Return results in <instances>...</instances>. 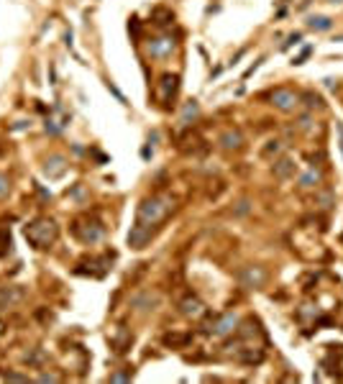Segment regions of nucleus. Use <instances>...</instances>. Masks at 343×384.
<instances>
[{"label": "nucleus", "instance_id": "1", "mask_svg": "<svg viewBox=\"0 0 343 384\" xmlns=\"http://www.w3.org/2000/svg\"><path fill=\"white\" fill-rule=\"evenodd\" d=\"M172 208H174V200L167 197V195L148 197V200H144L141 205H139V213H136V223H141V225H156V223H162V220L169 216Z\"/></svg>", "mask_w": 343, "mask_h": 384}, {"label": "nucleus", "instance_id": "2", "mask_svg": "<svg viewBox=\"0 0 343 384\" xmlns=\"http://www.w3.org/2000/svg\"><path fill=\"white\" fill-rule=\"evenodd\" d=\"M56 236H59V228H56V223L51 218H36L33 223L26 225V239L33 248H49L54 241H56Z\"/></svg>", "mask_w": 343, "mask_h": 384}, {"label": "nucleus", "instance_id": "3", "mask_svg": "<svg viewBox=\"0 0 343 384\" xmlns=\"http://www.w3.org/2000/svg\"><path fill=\"white\" fill-rule=\"evenodd\" d=\"M238 282H241V287H246V289H259V287H264V282H267V272L261 266H244L241 272H238Z\"/></svg>", "mask_w": 343, "mask_h": 384}, {"label": "nucleus", "instance_id": "4", "mask_svg": "<svg viewBox=\"0 0 343 384\" xmlns=\"http://www.w3.org/2000/svg\"><path fill=\"white\" fill-rule=\"evenodd\" d=\"M269 97H271V105L279 108V110H294V105L300 103V95L287 90V87H277Z\"/></svg>", "mask_w": 343, "mask_h": 384}, {"label": "nucleus", "instance_id": "5", "mask_svg": "<svg viewBox=\"0 0 343 384\" xmlns=\"http://www.w3.org/2000/svg\"><path fill=\"white\" fill-rule=\"evenodd\" d=\"M72 231H74L77 239H82L85 243H98V241L102 239V225H100V223H87L85 228H82L79 223H74Z\"/></svg>", "mask_w": 343, "mask_h": 384}, {"label": "nucleus", "instance_id": "6", "mask_svg": "<svg viewBox=\"0 0 343 384\" xmlns=\"http://www.w3.org/2000/svg\"><path fill=\"white\" fill-rule=\"evenodd\" d=\"M151 225H141V223H136L131 233H128V246L131 248H144L148 243V239H151Z\"/></svg>", "mask_w": 343, "mask_h": 384}, {"label": "nucleus", "instance_id": "7", "mask_svg": "<svg viewBox=\"0 0 343 384\" xmlns=\"http://www.w3.org/2000/svg\"><path fill=\"white\" fill-rule=\"evenodd\" d=\"M24 300V289L21 287H0V310L16 308Z\"/></svg>", "mask_w": 343, "mask_h": 384}, {"label": "nucleus", "instance_id": "8", "mask_svg": "<svg viewBox=\"0 0 343 384\" xmlns=\"http://www.w3.org/2000/svg\"><path fill=\"white\" fill-rule=\"evenodd\" d=\"M64 172H67V162H64V156H49V159L44 162V174H47L49 179L62 177Z\"/></svg>", "mask_w": 343, "mask_h": 384}, {"label": "nucleus", "instance_id": "9", "mask_svg": "<svg viewBox=\"0 0 343 384\" xmlns=\"http://www.w3.org/2000/svg\"><path fill=\"white\" fill-rule=\"evenodd\" d=\"M218 144L223 146L225 151H236V149H241V146H244V136H241V131L231 128V131H225L223 136L218 139Z\"/></svg>", "mask_w": 343, "mask_h": 384}, {"label": "nucleus", "instance_id": "10", "mask_svg": "<svg viewBox=\"0 0 343 384\" xmlns=\"http://www.w3.org/2000/svg\"><path fill=\"white\" fill-rule=\"evenodd\" d=\"M179 310H182V315H187V318H200L205 312V305L197 297H185L179 302Z\"/></svg>", "mask_w": 343, "mask_h": 384}, {"label": "nucleus", "instance_id": "11", "mask_svg": "<svg viewBox=\"0 0 343 384\" xmlns=\"http://www.w3.org/2000/svg\"><path fill=\"white\" fill-rule=\"evenodd\" d=\"M236 325H238V318H236L233 312H228V315H223V318L213 325V333L215 336H228V333L236 331Z\"/></svg>", "mask_w": 343, "mask_h": 384}, {"label": "nucleus", "instance_id": "12", "mask_svg": "<svg viewBox=\"0 0 343 384\" xmlns=\"http://www.w3.org/2000/svg\"><path fill=\"white\" fill-rule=\"evenodd\" d=\"M172 49H174V41L172 39H156V41H151V47H148L151 56H167V54H172Z\"/></svg>", "mask_w": 343, "mask_h": 384}, {"label": "nucleus", "instance_id": "13", "mask_svg": "<svg viewBox=\"0 0 343 384\" xmlns=\"http://www.w3.org/2000/svg\"><path fill=\"white\" fill-rule=\"evenodd\" d=\"M292 172H294V162H292V159H287V156H282V159L274 162V177L287 179Z\"/></svg>", "mask_w": 343, "mask_h": 384}, {"label": "nucleus", "instance_id": "14", "mask_svg": "<svg viewBox=\"0 0 343 384\" xmlns=\"http://www.w3.org/2000/svg\"><path fill=\"white\" fill-rule=\"evenodd\" d=\"M159 300L151 295V292H144V295H136L133 297V308H139V310H154V305Z\"/></svg>", "mask_w": 343, "mask_h": 384}, {"label": "nucleus", "instance_id": "15", "mask_svg": "<svg viewBox=\"0 0 343 384\" xmlns=\"http://www.w3.org/2000/svg\"><path fill=\"white\" fill-rule=\"evenodd\" d=\"M307 26L315 28V31H328L330 26H333V21H330L328 16H313L310 21H307Z\"/></svg>", "mask_w": 343, "mask_h": 384}, {"label": "nucleus", "instance_id": "16", "mask_svg": "<svg viewBox=\"0 0 343 384\" xmlns=\"http://www.w3.org/2000/svg\"><path fill=\"white\" fill-rule=\"evenodd\" d=\"M162 82H164V85H162V95H164V100H169L172 95L177 93V77H169V74H167Z\"/></svg>", "mask_w": 343, "mask_h": 384}, {"label": "nucleus", "instance_id": "17", "mask_svg": "<svg viewBox=\"0 0 343 384\" xmlns=\"http://www.w3.org/2000/svg\"><path fill=\"white\" fill-rule=\"evenodd\" d=\"M315 202H318V208H323V210H330V205H333V192H330V190H323V192H318Z\"/></svg>", "mask_w": 343, "mask_h": 384}, {"label": "nucleus", "instance_id": "18", "mask_svg": "<svg viewBox=\"0 0 343 384\" xmlns=\"http://www.w3.org/2000/svg\"><path fill=\"white\" fill-rule=\"evenodd\" d=\"M318 182H320V174H318L315 169H313V172L302 174V179H300V187H315Z\"/></svg>", "mask_w": 343, "mask_h": 384}, {"label": "nucleus", "instance_id": "19", "mask_svg": "<svg viewBox=\"0 0 343 384\" xmlns=\"http://www.w3.org/2000/svg\"><path fill=\"white\" fill-rule=\"evenodd\" d=\"M302 100H305L307 108H323V100H320V95H315V93H305Z\"/></svg>", "mask_w": 343, "mask_h": 384}, {"label": "nucleus", "instance_id": "20", "mask_svg": "<svg viewBox=\"0 0 343 384\" xmlns=\"http://www.w3.org/2000/svg\"><path fill=\"white\" fill-rule=\"evenodd\" d=\"M190 341H192V336H172V333H169V336L164 338V343H169V346H172V343H174V346H185V343H190Z\"/></svg>", "mask_w": 343, "mask_h": 384}, {"label": "nucleus", "instance_id": "21", "mask_svg": "<svg viewBox=\"0 0 343 384\" xmlns=\"http://www.w3.org/2000/svg\"><path fill=\"white\" fill-rule=\"evenodd\" d=\"M279 149H282V141H269V146L261 151V156H271V154H277Z\"/></svg>", "mask_w": 343, "mask_h": 384}, {"label": "nucleus", "instance_id": "22", "mask_svg": "<svg viewBox=\"0 0 343 384\" xmlns=\"http://www.w3.org/2000/svg\"><path fill=\"white\" fill-rule=\"evenodd\" d=\"M8 192H10V182H8V177H5V174H0V200H3Z\"/></svg>", "mask_w": 343, "mask_h": 384}, {"label": "nucleus", "instance_id": "23", "mask_svg": "<svg viewBox=\"0 0 343 384\" xmlns=\"http://www.w3.org/2000/svg\"><path fill=\"white\" fill-rule=\"evenodd\" d=\"M248 210H251V202H248V200H241V202L236 205V210H233V213H236V216H246Z\"/></svg>", "mask_w": 343, "mask_h": 384}, {"label": "nucleus", "instance_id": "24", "mask_svg": "<svg viewBox=\"0 0 343 384\" xmlns=\"http://www.w3.org/2000/svg\"><path fill=\"white\" fill-rule=\"evenodd\" d=\"M197 110H200V108H197L195 100H192V103H187V108H185V123H187V118H190V116L195 118V116H197Z\"/></svg>", "mask_w": 343, "mask_h": 384}, {"label": "nucleus", "instance_id": "25", "mask_svg": "<svg viewBox=\"0 0 343 384\" xmlns=\"http://www.w3.org/2000/svg\"><path fill=\"white\" fill-rule=\"evenodd\" d=\"M300 39H302V33H292V36H290V41L284 44V49H287V47H292V44H300Z\"/></svg>", "mask_w": 343, "mask_h": 384}, {"label": "nucleus", "instance_id": "26", "mask_svg": "<svg viewBox=\"0 0 343 384\" xmlns=\"http://www.w3.org/2000/svg\"><path fill=\"white\" fill-rule=\"evenodd\" d=\"M307 54H310V47H307V49H305V51H302L300 56H297V59H292V64H302V62L307 59Z\"/></svg>", "mask_w": 343, "mask_h": 384}, {"label": "nucleus", "instance_id": "27", "mask_svg": "<svg viewBox=\"0 0 343 384\" xmlns=\"http://www.w3.org/2000/svg\"><path fill=\"white\" fill-rule=\"evenodd\" d=\"M26 361H31V364H41L44 356L41 354H31V356H26Z\"/></svg>", "mask_w": 343, "mask_h": 384}, {"label": "nucleus", "instance_id": "28", "mask_svg": "<svg viewBox=\"0 0 343 384\" xmlns=\"http://www.w3.org/2000/svg\"><path fill=\"white\" fill-rule=\"evenodd\" d=\"M39 379H41V382H56V379H59V377H56V374H41Z\"/></svg>", "mask_w": 343, "mask_h": 384}, {"label": "nucleus", "instance_id": "29", "mask_svg": "<svg viewBox=\"0 0 343 384\" xmlns=\"http://www.w3.org/2000/svg\"><path fill=\"white\" fill-rule=\"evenodd\" d=\"M300 126H302V128H310V116H302V120H300Z\"/></svg>", "mask_w": 343, "mask_h": 384}, {"label": "nucleus", "instance_id": "30", "mask_svg": "<svg viewBox=\"0 0 343 384\" xmlns=\"http://www.w3.org/2000/svg\"><path fill=\"white\" fill-rule=\"evenodd\" d=\"M330 3H343V0H330Z\"/></svg>", "mask_w": 343, "mask_h": 384}]
</instances>
